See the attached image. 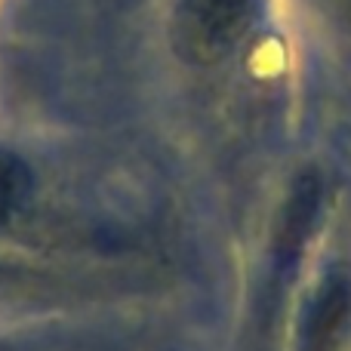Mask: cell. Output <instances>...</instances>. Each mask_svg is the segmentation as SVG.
Returning a JSON list of instances; mask_svg holds the SVG:
<instances>
[{
    "instance_id": "obj_1",
    "label": "cell",
    "mask_w": 351,
    "mask_h": 351,
    "mask_svg": "<svg viewBox=\"0 0 351 351\" xmlns=\"http://www.w3.org/2000/svg\"><path fill=\"white\" fill-rule=\"evenodd\" d=\"M253 25V0H179L173 19L176 49L197 65L222 62Z\"/></svg>"
},
{
    "instance_id": "obj_2",
    "label": "cell",
    "mask_w": 351,
    "mask_h": 351,
    "mask_svg": "<svg viewBox=\"0 0 351 351\" xmlns=\"http://www.w3.org/2000/svg\"><path fill=\"white\" fill-rule=\"evenodd\" d=\"M351 327V271L336 268L321 284L305 321V351H339Z\"/></svg>"
},
{
    "instance_id": "obj_3",
    "label": "cell",
    "mask_w": 351,
    "mask_h": 351,
    "mask_svg": "<svg viewBox=\"0 0 351 351\" xmlns=\"http://www.w3.org/2000/svg\"><path fill=\"white\" fill-rule=\"evenodd\" d=\"M317 200H321V188H317L315 179H305L302 185H296V194L290 197V204H287V210H284V225H280V231H278L280 262L302 247L305 231H308L311 222H315Z\"/></svg>"
},
{
    "instance_id": "obj_4",
    "label": "cell",
    "mask_w": 351,
    "mask_h": 351,
    "mask_svg": "<svg viewBox=\"0 0 351 351\" xmlns=\"http://www.w3.org/2000/svg\"><path fill=\"white\" fill-rule=\"evenodd\" d=\"M31 194V167L10 148H0V225L10 222Z\"/></svg>"
},
{
    "instance_id": "obj_5",
    "label": "cell",
    "mask_w": 351,
    "mask_h": 351,
    "mask_svg": "<svg viewBox=\"0 0 351 351\" xmlns=\"http://www.w3.org/2000/svg\"><path fill=\"white\" fill-rule=\"evenodd\" d=\"M346 3H348V10H351V0H346Z\"/></svg>"
}]
</instances>
